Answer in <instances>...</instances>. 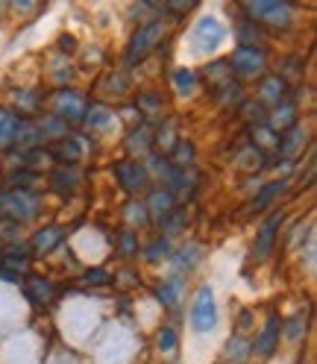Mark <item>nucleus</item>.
<instances>
[{"label": "nucleus", "instance_id": "14", "mask_svg": "<svg viewBox=\"0 0 317 364\" xmlns=\"http://www.w3.org/2000/svg\"><path fill=\"white\" fill-rule=\"evenodd\" d=\"M288 194H291V182L270 176V179L262 182V188H259L253 197H247V203H244V215H247V218H262V215H267L270 209H276V206H279V200L288 197Z\"/></svg>", "mask_w": 317, "mask_h": 364}, {"label": "nucleus", "instance_id": "53", "mask_svg": "<svg viewBox=\"0 0 317 364\" xmlns=\"http://www.w3.org/2000/svg\"><path fill=\"white\" fill-rule=\"evenodd\" d=\"M297 256H300V267H306L308 273L314 270V259H317V238H314V230H308L306 241L297 247Z\"/></svg>", "mask_w": 317, "mask_h": 364}, {"label": "nucleus", "instance_id": "25", "mask_svg": "<svg viewBox=\"0 0 317 364\" xmlns=\"http://www.w3.org/2000/svg\"><path fill=\"white\" fill-rule=\"evenodd\" d=\"M115 106H109V103H100V100H88V109H85V115L80 121V132L85 135H100V132H109L112 127H115Z\"/></svg>", "mask_w": 317, "mask_h": 364}, {"label": "nucleus", "instance_id": "52", "mask_svg": "<svg viewBox=\"0 0 317 364\" xmlns=\"http://www.w3.org/2000/svg\"><path fill=\"white\" fill-rule=\"evenodd\" d=\"M27 235H30V226L15 223V220H0V247L27 241Z\"/></svg>", "mask_w": 317, "mask_h": 364}, {"label": "nucleus", "instance_id": "18", "mask_svg": "<svg viewBox=\"0 0 317 364\" xmlns=\"http://www.w3.org/2000/svg\"><path fill=\"white\" fill-rule=\"evenodd\" d=\"M132 85H135V77L127 71V68H109V71H103V77L97 80V100L100 103H109V100L124 103L132 95Z\"/></svg>", "mask_w": 317, "mask_h": 364}, {"label": "nucleus", "instance_id": "13", "mask_svg": "<svg viewBox=\"0 0 317 364\" xmlns=\"http://www.w3.org/2000/svg\"><path fill=\"white\" fill-rule=\"evenodd\" d=\"M44 186H48V194L59 197V200H74L82 186H85V168H65V165H53L48 173H44Z\"/></svg>", "mask_w": 317, "mask_h": 364}, {"label": "nucleus", "instance_id": "1", "mask_svg": "<svg viewBox=\"0 0 317 364\" xmlns=\"http://www.w3.org/2000/svg\"><path fill=\"white\" fill-rule=\"evenodd\" d=\"M235 9L250 18L253 24H259L267 36H288L297 30V15L303 12L300 4H291V0H244L235 4Z\"/></svg>", "mask_w": 317, "mask_h": 364}, {"label": "nucleus", "instance_id": "3", "mask_svg": "<svg viewBox=\"0 0 317 364\" xmlns=\"http://www.w3.org/2000/svg\"><path fill=\"white\" fill-rule=\"evenodd\" d=\"M41 215H44L41 188H0V220H15L30 226Z\"/></svg>", "mask_w": 317, "mask_h": 364}, {"label": "nucleus", "instance_id": "20", "mask_svg": "<svg viewBox=\"0 0 317 364\" xmlns=\"http://www.w3.org/2000/svg\"><path fill=\"white\" fill-rule=\"evenodd\" d=\"M270 162H274V153L270 156H264L262 150H256L250 141L244 139H235V144H232V165L241 171V176L244 173H267L270 171Z\"/></svg>", "mask_w": 317, "mask_h": 364}, {"label": "nucleus", "instance_id": "7", "mask_svg": "<svg viewBox=\"0 0 317 364\" xmlns=\"http://www.w3.org/2000/svg\"><path fill=\"white\" fill-rule=\"evenodd\" d=\"M217 323H220V311L215 300V288L209 282H200L188 303V329L194 335H212Z\"/></svg>", "mask_w": 317, "mask_h": 364}, {"label": "nucleus", "instance_id": "49", "mask_svg": "<svg viewBox=\"0 0 317 364\" xmlns=\"http://www.w3.org/2000/svg\"><path fill=\"white\" fill-rule=\"evenodd\" d=\"M141 273H139V264H118L115 270H112V285H115L118 291H135L141 288Z\"/></svg>", "mask_w": 317, "mask_h": 364}, {"label": "nucleus", "instance_id": "42", "mask_svg": "<svg viewBox=\"0 0 317 364\" xmlns=\"http://www.w3.org/2000/svg\"><path fill=\"white\" fill-rule=\"evenodd\" d=\"M171 253H173V244L168 241V238H162V235H150V238H144L141 241V256H139V262H144V264H165L168 259H171Z\"/></svg>", "mask_w": 317, "mask_h": 364}, {"label": "nucleus", "instance_id": "23", "mask_svg": "<svg viewBox=\"0 0 317 364\" xmlns=\"http://www.w3.org/2000/svg\"><path fill=\"white\" fill-rule=\"evenodd\" d=\"M206 97L217 112H226V115H235V109L247 100V85L238 80H226L220 85L206 88Z\"/></svg>", "mask_w": 317, "mask_h": 364}, {"label": "nucleus", "instance_id": "32", "mask_svg": "<svg viewBox=\"0 0 317 364\" xmlns=\"http://www.w3.org/2000/svg\"><path fill=\"white\" fill-rule=\"evenodd\" d=\"M288 97V82L282 77H276L274 71H267L262 80H256V95L253 100H259L264 109H274L276 103H282Z\"/></svg>", "mask_w": 317, "mask_h": 364}, {"label": "nucleus", "instance_id": "19", "mask_svg": "<svg viewBox=\"0 0 317 364\" xmlns=\"http://www.w3.org/2000/svg\"><path fill=\"white\" fill-rule=\"evenodd\" d=\"M314 144H311V127L306 121L294 124L291 129L279 132V144H276V159H294L300 162L303 153H308Z\"/></svg>", "mask_w": 317, "mask_h": 364}, {"label": "nucleus", "instance_id": "56", "mask_svg": "<svg viewBox=\"0 0 317 364\" xmlns=\"http://www.w3.org/2000/svg\"><path fill=\"white\" fill-rule=\"evenodd\" d=\"M0 282H4V285H21V282H24V277H21V273H15V270H9V267H4V264H0Z\"/></svg>", "mask_w": 317, "mask_h": 364}, {"label": "nucleus", "instance_id": "5", "mask_svg": "<svg viewBox=\"0 0 317 364\" xmlns=\"http://www.w3.org/2000/svg\"><path fill=\"white\" fill-rule=\"evenodd\" d=\"M226 59H230L232 77L244 85L262 80L270 71V65H274V56L262 44H235L232 53H226Z\"/></svg>", "mask_w": 317, "mask_h": 364}, {"label": "nucleus", "instance_id": "45", "mask_svg": "<svg viewBox=\"0 0 317 364\" xmlns=\"http://www.w3.org/2000/svg\"><path fill=\"white\" fill-rule=\"evenodd\" d=\"M33 124H36V129H38V135H41L44 144H53V141L65 139V135L71 132V127H68L62 118L50 115V112H41L38 118H33Z\"/></svg>", "mask_w": 317, "mask_h": 364}, {"label": "nucleus", "instance_id": "51", "mask_svg": "<svg viewBox=\"0 0 317 364\" xmlns=\"http://www.w3.org/2000/svg\"><path fill=\"white\" fill-rule=\"evenodd\" d=\"M77 282H80L82 288H109V285H112V267H106V264L85 267L80 277H77Z\"/></svg>", "mask_w": 317, "mask_h": 364}, {"label": "nucleus", "instance_id": "28", "mask_svg": "<svg viewBox=\"0 0 317 364\" xmlns=\"http://www.w3.org/2000/svg\"><path fill=\"white\" fill-rule=\"evenodd\" d=\"M6 106H12L21 118L33 121V118H38L41 112H44V109H41V106H44V91H41L38 85H21V88L12 91V100H9Z\"/></svg>", "mask_w": 317, "mask_h": 364}, {"label": "nucleus", "instance_id": "39", "mask_svg": "<svg viewBox=\"0 0 317 364\" xmlns=\"http://www.w3.org/2000/svg\"><path fill=\"white\" fill-rule=\"evenodd\" d=\"M24 124H27V118H21L12 106H0V153L15 147L18 132Z\"/></svg>", "mask_w": 317, "mask_h": 364}, {"label": "nucleus", "instance_id": "8", "mask_svg": "<svg viewBox=\"0 0 317 364\" xmlns=\"http://www.w3.org/2000/svg\"><path fill=\"white\" fill-rule=\"evenodd\" d=\"M88 97L82 88L77 85H68V88H53V95L48 97V112L56 118H62L71 129H80V121L85 115V109H88Z\"/></svg>", "mask_w": 317, "mask_h": 364}, {"label": "nucleus", "instance_id": "48", "mask_svg": "<svg viewBox=\"0 0 317 364\" xmlns=\"http://www.w3.org/2000/svg\"><path fill=\"white\" fill-rule=\"evenodd\" d=\"M141 165H144V171H147L150 182H156V186H162V182L168 179V173L173 171V165L168 162V156L156 153V150H150V153L141 159Z\"/></svg>", "mask_w": 317, "mask_h": 364}, {"label": "nucleus", "instance_id": "44", "mask_svg": "<svg viewBox=\"0 0 317 364\" xmlns=\"http://www.w3.org/2000/svg\"><path fill=\"white\" fill-rule=\"evenodd\" d=\"M244 139L250 141L256 150H262L264 156H270V153H276L279 132H274L267 124H253V127H244Z\"/></svg>", "mask_w": 317, "mask_h": 364}, {"label": "nucleus", "instance_id": "6", "mask_svg": "<svg viewBox=\"0 0 317 364\" xmlns=\"http://www.w3.org/2000/svg\"><path fill=\"white\" fill-rule=\"evenodd\" d=\"M50 162L53 165H65V168H82V162H88L97 153V141L92 135H85L80 129H71L65 139L48 144Z\"/></svg>", "mask_w": 317, "mask_h": 364}, {"label": "nucleus", "instance_id": "30", "mask_svg": "<svg viewBox=\"0 0 317 364\" xmlns=\"http://www.w3.org/2000/svg\"><path fill=\"white\" fill-rule=\"evenodd\" d=\"M270 71H274L276 77H282L288 82V88L303 85L306 71H308V59L303 53H282L274 65H270Z\"/></svg>", "mask_w": 317, "mask_h": 364}, {"label": "nucleus", "instance_id": "11", "mask_svg": "<svg viewBox=\"0 0 317 364\" xmlns=\"http://www.w3.org/2000/svg\"><path fill=\"white\" fill-rule=\"evenodd\" d=\"M226 36H230V30H226V24L215 15H200L191 24V44L200 53H209V56L217 53L223 48Z\"/></svg>", "mask_w": 317, "mask_h": 364}, {"label": "nucleus", "instance_id": "38", "mask_svg": "<svg viewBox=\"0 0 317 364\" xmlns=\"http://www.w3.org/2000/svg\"><path fill=\"white\" fill-rule=\"evenodd\" d=\"M118 215H121V226H127V230H135V232L150 230V218H147V209H144L141 197H127L121 203Z\"/></svg>", "mask_w": 317, "mask_h": 364}, {"label": "nucleus", "instance_id": "22", "mask_svg": "<svg viewBox=\"0 0 317 364\" xmlns=\"http://www.w3.org/2000/svg\"><path fill=\"white\" fill-rule=\"evenodd\" d=\"M129 103L135 106V112H139V118L144 124H156L158 118L168 115V97L162 95L158 88H139L135 95L129 97Z\"/></svg>", "mask_w": 317, "mask_h": 364}, {"label": "nucleus", "instance_id": "27", "mask_svg": "<svg viewBox=\"0 0 317 364\" xmlns=\"http://www.w3.org/2000/svg\"><path fill=\"white\" fill-rule=\"evenodd\" d=\"M188 230H191V209L188 206H176L168 218H162V220L153 226V232L168 238L171 244H179V241L188 235Z\"/></svg>", "mask_w": 317, "mask_h": 364}, {"label": "nucleus", "instance_id": "21", "mask_svg": "<svg viewBox=\"0 0 317 364\" xmlns=\"http://www.w3.org/2000/svg\"><path fill=\"white\" fill-rule=\"evenodd\" d=\"M21 288H24V297H27V303L33 309H48L59 297V285L50 277H41V273H33V270L24 277Z\"/></svg>", "mask_w": 317, "mask_h": 364}, {"label": "nucleus", "instance_id": "55", "mask_svg": "<svg viewBox=\"0 0 317 364\" xmlns=\"http://www.w3.org/2000/svg\"><path fill=\"white\" fill-rule=\"evenodd\" d=\"M262 182H264V176H262V173H244V176H241V182H238V188H241V194L253 197V194L262 188Z\"/></svg>", "mask_w": 317, "mask_h": 364}, {"label": "nucleus", "instance_id": "16", "mask_svg": "<svg viewBox=\"0 0 317 364\" xmlns=\"http://www.w3.org/2000/svg\"><path fill=\"white\" fill-rule=\"evenodd\" d=\"M200 262H203V244L194 241V238H183L179 244H173V253H171V259L165 262L168 277L188 279Z\"/></svg>", "mask_w": 317, "mask_h": 364}, {"label": "nucleus", "instance_id": "2", "mask_svg": "<svg viewBox=\"0 0 317 364\" xmlns=\"http://www.w3.org/2000/svg\"><path fill=\"white\" fill-rule=\"evenodd\" d=\"M171 30H173V24H171L168 18H162V15L147 21V24L132 27V33H129V38L124 44V65L121 68H127L129 74L139 71V68L150 56H156V50L162 48V41L171 38Z\"/></svg>", "mask_w": 317, "mask_h": 364}, {"label": "nucleus", "instance_id": "24", "mask_svg": "<svg viewBox=\"0 0 317 364\" xmlns=\"http://www.w3.org/2000/svg\"><path fill=\"white\" fill-rule=\"evenodd\" d=\"M141 232L135 230H127V226H118L115 232L109 235V244H112V253H115L118 264H139V256H141Z\"/></svg>", "mask_w": 317, "mask_h": 364}, {"label": "nucleus", "instance_id": "43", "mask_svg": "<svg viewBox=\"0 0 317 364\" xmlns=\"http://www.w3.org/2000/svg\"><path fill=\"white\" fill-rule=\"evenodd\" d=\"M197 159H200L197 144H194V139H188V135H179L176 144H173L171 153H168V162H171L173 168H179V171L197 168Z\"/></svg>", "mask_w": 317, "mask_h": 364}, {"label": "nucleus", "instance_id": "34", "mask_svg": "<svg viewBox=\"0 0 317 364\" xmlns=\"http://www.w3.org/2000/svg\"><path fill=\"white\" fill-rule=\"evenodd\" d=\"M33 250L27 241H18V244H6V247H0V264L21 273V277H27L30 267H33Z\"/></svg>", "mask_w": 317, "mask_h": 364}, {"label": "nucleus", "instance_id": "33", "mask_svg": "<svg viewBox=\"0 0 317 364\" xmlns=\"http://www.w3.org/2000/svg\"><path fill=\"white\" fill-rule=\"evenodd\" d=\"M171 91L179 97V100H191L194 95H200V77H197V68H188V65H176L171 68Z\"/></svg>", "mask_w": 317, "mask_h": 364}, {"label": "nucleus", "instance_id": "37", "mask_svg": "<svg viewBox=\"0 0 317 364\" xmlns=\"http://www.w3.org/2000/svg\"><path fill=\"white\" fill-rule=\"evenodd\" d=\"M230 12L235 15V24H232V36H235V44H262V48H267V41H270V36L259 27V24H253L250 18H244L235 6H230Z\"/></svg>", "mask_w": 317, "mask_h": 364}, {"label": "nucleus", "instance_id": "29", "mask_svg": "<svg viewBox=\"0 0 317 364\" xmlns=\"http://www.w3.org/2000/svg\"><path fill=\"white\" fill-rule=\"evenodd\" d=\"M300 121H303V106L294 100L291 95L282 103H276L274 109H267V118H264V124L274 129V132H285V129H291L294 124H300Z\"/></svg>", "mask_w": 317, "mask_h": 364}, {"label": "nucleus", "instance_id": "57", "mask_svg": "<svg viewBox=\"0 0 317 364\" xmlns=\"http://www.w3.org/2000/svg\"><path fill=\"white\" fill-rule=\"evenodd\" d=\"M162 364H176V361H162Z\"/></svg>", "mask_w": 317, "mask_h": 364}, {"label": "nucleus", "instance_id": "35", "mask_svg": "<svg viewBox=\"0 0 317 364\" xmlns=\"http://www.w3.org/2000/svg\"><path fill=\"white\" fill-rule=\"evenodd\" d=\"M311 329V309L308 306H300L294 309L288 317H282V341H288V344H300V341H306Z\"/></svg>", "mask_w": 317, "mask_h": 364}, {"label": "nucleus", "instance_id": "9", "mask_svg": "<svg viewBox=\"0 0 317 364\" xmlns=\"http://www.w3.org/2000/svg\"><path fill=\"white\" fill-rule=\"evenodd\" d=\"M279 344H282V314H279V309L270 306L264 311L262 326L250 338V353L259 361H270V358L279 353Z\"/></svg>", "mask_w": 317, "mask_h": 364}, {"label": "nucleus", "instance_id": "50", "mask_svg": "<svg viewBox=\"0 0 317 364\" xmlns=\"http://www.w3.org/2000/svg\"><path fill=\"white\" fill-rule=\"evenodd\" d=\"M235 118L244 124V127H253V124H264V118H267V109L259 103V100H253V95H247V100L235 109Z\"/></svg>", "mask_w": 317, "mask_h": 364}, {"label": "nucleus", "instance_id": "40", "mask_svg": "<svg viewBox=\"0 0 317 364\" xmlns=\"http://www.w3.org/2000/svg\"><path fill=\"white\" fill-rule=\"evenodd\" d=\"M197 77H200V85L203 88H212V85H220L226 80H235L232 77V68H230V59H226V56H212L197 71Z\"/></svg>", "mask_w": 317, "mask_h": 364}, {"label": "nucleus", "instance_id": "10", "mask_svg": "<svg viewBox=\"0 0 317 364\" xmlns=\"http://www.w3.org/2000/svg\"><path fill=\"white\" fill-rule=\"evenodd\" d=\"M109 173H112L115 186H118L127 197H141V194L153 186L150 176H147V171H144V165H141V159L121 156V159H115V162L109 165Z\"/></svg>", "mask_w": 317, "mask_h": 364}, {"label": "nucleus", "instance_id": "15", "mask_svg": "<svg viewBox=\"0 0 317 364\" xmlns=\"http://www.w3.org/2000/svg\"><path fill=\"white\" fill-rule=\"evenodd\" d=\"M68 241V226L65 223H41L27 235V244L33 250V259H48L56 250H62Z\"/></svg>", "mask_w": 317, "mask_h": 364}, {"label": "nucleus", "instance_id": "31", "mask_svg": "<svg viewBox=\"0 0 317 364\" xmlns=\"http://www.w3.org/2000/svg\"><path fill=\"white\" fill-rule=\"evenodd\" d=\"M121 144H124V153H127L129 159H144V156L153 150V127L144 124V121L127 127Z\"/></svg>", "mask_w": 317, "mask_h": 364}, {"label": "nucleus", "instance_id": "17", "mask_svg": "<svg viewBox=\"0 0 317 364\" xmlns=\"http://www.w3.org/2000/svg\"><path fill=\"white\" fill-rule=\"evenodd\" d=\"M153 300L162 306V311H168L173 321L183 314V300H186V279H176V277H162L150 285Z\"/></svg>", "mask_w": 317, "mask_h": 364}, {"label": "nucleus", "instance_id": "36", "mask_svg": "<svg viewBox=\"0 0 317 364\" xmlns=\"http://www.w3.org/2000/svg\"><path fill=\"white\" fill-rule=\"evenodd\" d=\"M179 135H183V132H179V121H176V115H171V112H168L165 118H158L153 124V150L168 156Z\"/></svg>", "mask_w": 317, "mask_h": 364}, {"label": "nucleus", "instance_id": "4", "mask_svg": "<svg viewBox=\"0 0 317 364\" xmlns=\"http://www.w3.org/2000/svg\"><path fill=\"white\" fill-rule=\"evenodd\" d=\"M285 223H288V209L285 206H276L267 215H262V220L256 226V235H253V244H250V262L264 264L270 256L276 253L282 232H285Z\"/></svg>", "mask_w": 317, "mask_h": 364}, {"label": "nucleus", "instance_id": "54", "mask_svg": "<svg viewBox=\"0 0 317 364\" xmlns=\"http://www.w3.org/2000/svg\"><path fill=\"white\" fill-rule=\"evenodd\" d=\"M253 329H256V309L241 306V309H238V314H235V332L250 338V332H253Z\"/></svg>", "mask_w": 317, "mask_h": 364}, {"label": "nucleus", "instance_id": "26", "mask_svg": "<svg viewBox=\"0 0 317 364\" xmlns=\"http://www.w3.org/2000/svg\"><path fill=\"white\" fill-rule=\"evenodd\" d=\"M141 203H144V209H147V218H150V230H153V226L158 223V220H162V218H168L176 206H179V203H176V197L165 188V186H156V182H153V186L141 194Z\"/></svg>", "mask_w": 317, "mask_h": 364}, {"label": "nucleus", "instance_id": "46", "mask_svg": "<svg viewBox=\"0 0 317 364\" xmlns=\"http://www.w3.org/2000/svg\"><path fill=\"white\" fill-rule=\"evenodd\" d=\"M44 179V173H36L30 168H6L4 179H0V188H38V182Z\"/></svg>", "mask_w": 317, "mask_h": 364}, {"label": "nucleus", "instance_id": "41", "mask_svg": "<svg viewBox=\"0 0 317 364\" xmlns=\"http://www.w3.org/2000/svg\"><path fill=\"white\" fill-rule=\"evenodd\" d=\"M253 353H250V338L232 332L230 341L220 350V364H250Z\"/></svg>", "mask_w": 317, "mask_h": 364}, {"label": "nucleus", "instance_id": "12", "mask_svg": "<svg viewBox=\"0 0 317 364\" xmlns=\"http://www.w3.org/2000/svg\"><path fill=\"white\" fill-rule=\"evenodd\" d=\"M203 182H206V176H203L200 168H186V171L173 168L162 186L176 197L179 206H188V209H191V203L203 194Z\"/></svg>", "mask_w": 317, "mask_h": 364}, {"label": "nucleus", "instance_id": "47", "mask_svg": "<svg viewBox=\"0 0 317 364\" xmlns=\"http://www.w3.org/2000/svg\"><path fill=\"white\" fill-rule=\"evenodd\" d=\"M179 341H183V335H179L176 323L165 321L162 326L156 329V335H153V347H156V353H162V355H173L179 350Z\"/></svg>", "mask_w": 317, "mask_h": 364}]
</instances>
